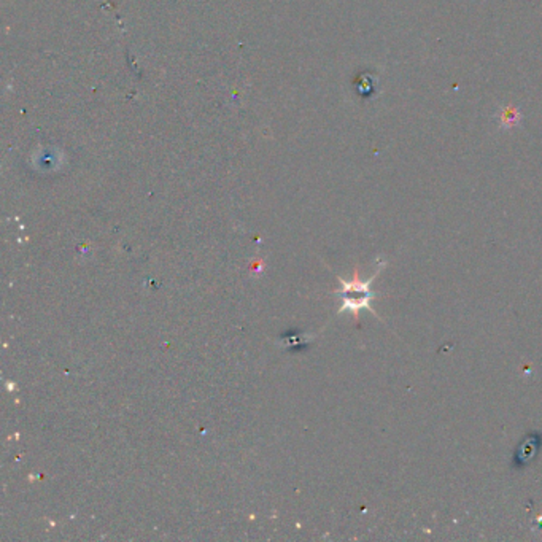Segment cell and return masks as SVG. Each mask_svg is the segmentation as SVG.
Returning <instances> with one entry per match:
<instances>
[{
	"instance_id": "6da1fadb",
	"label": "cell",
	"mask_w": 542,
	"mask_h": 542,
	"mask_svg": "<svg viewBox=\"0 0 542 542\" xmlns=\"http://www.w3.org/2000/svg\"><path fill=\"white\" fill-rule=\"evenodd\" d=\"M385 266V263L380 264V267L375 270V274L370 277L369 280L363 282L361 279L358 277V272H355V275H353V279L350 282H345L342 279H339L340 285H342V288L338 291V294L340 298H342V307H340L339 314H342V312H352L353 315H355V318L358 320V315L361 310H369L370 314L375 315L374 309L370 307V300L374 299V291L370 290V284L375 280V277L380 274L382 267Z\"/></svg>"
},
{
	"instance_id": "7a4b0ae2",
	"label": "cell",
	"mask_w": 542,
	"mask_h": 542,
	"mask_svg": "<svg viewBox=\"0 0 542 542\" xmlns=\"http://www.w3.org/2000/svg\"><path fill=\"white\" fill-rule=\"evenodd\" d=\"M522 111L514 105H508V107H501L496 113H494V120L498 121V126L506 131L517 127L522 121Z\"/></svg>"
}]
</instances>
